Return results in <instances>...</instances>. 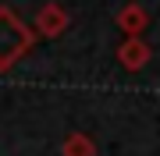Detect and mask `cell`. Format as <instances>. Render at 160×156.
Segmentation results:
<instances>
[{
    "label": "cell",
    "instance_id": "7a4b0ae2",
    "mask_svg": "<svg viewBox=\"0 0 160 156\" xmlns=\"http://www.w3.org/2000/svg\"><path fill=\"white\" fill-rule=\"evenodd\" d=\"M64 29H68V11H64L61 4H43V11L36 14V35L57 39Z\"/></svg>",
    "mask_w": 160,
    "mask_h": 156
},
{
    "label": "cell",
    "instance_id": "277c9868",
    "mask_svg": "<svg viewBox=\"0 0 160 156\" xmlns=\"http://www.w3.org/2000/svg\"><path fill=\"white\" fill-rule=\"evenodd\" d=\"M146 21H149V14H146L142 4H128V7L118 11V29L125 32V35H139V32L146 29Z\"/></svg>",
    "mask_w": 160,
    "mask_h": 156
},
{
    "label": "cell",
    "instance_id": "3957f363",
    "mask_svg": "<svg viewBox=\"0 0 160 156\" xmlns=\"http://www.w3.org/2000/svg\"><path fill=\"white\" fill-rule=\"evenodd\" d=\"M118 60L125 64L128 71H139V68H146V60H149V46L139 35H125V43L118 46Z\"/></svg>",
    "mask_w": 160,
    "mask_h": 156
},
{
    "label": "cell",
    "instance_id": "5b68a950",
    "mask_svg": "<svg viewBox=\"0 0 160 156\" xmlns=\"http://www.w3.org/2000/svg\"><path fill=\"white\" fill-rule=\"evenodd\" d=\"M61 153H64V156H96V145H92L89 135L75 131V135L64 139V149H61Z\"/></svg>",
    "mask_w": 160,
    "mask_h": 156
},
{
    "label": "cell",
    "instance_id": "6da1fadb",
    "mask_svg": "<svg viewBox=\"0 0 160 156\" xmlns=\"http://www.w3.org/2000/svg\"><path fill=\"white\" fill-rule=\"evenodd\" d=\"M36 39V32H29V25L22 21L14 11L0 7V71L11 68L18 57H25Z\"/></svg>",
    "mask_w": 160,
    "mask_h": 156
}]
</instances>
